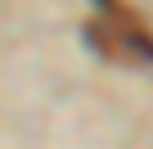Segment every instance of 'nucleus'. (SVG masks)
<instances>
[{
  "instance_id": "f257e3e1",
  "label": "nucleus",
  "mask_w": 153,
  "mask_h": 149,
  "mask_svg": "<svg viewBox=\"0 0 153 149\" xmlns=\"http://www.w3.org/2000/svg\"><path fill=\"white\" fill-rule=\"evenodd\" d=\"M131 45H135V50H140L144 59H153V41H149V36H140V32H131Z\"/></svg>"
},
{
  "instance_id": "f03ea898",
  "label": "nucleus",
  "mask_w": 153,
  "mask_h": 149,
  "mask_svg": "<svg viewBox=\"0 0 153 149\" xmlns=\"http://www.w3.org/2000/svg\"><path fill=\"white\" fill-rule=\"evenodd\" d=\"M99 9L104 14H117V0H99Z\"/></svg>"
}]
</instances>
